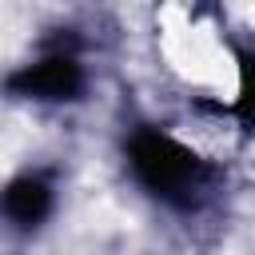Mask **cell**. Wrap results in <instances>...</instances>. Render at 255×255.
<instances>
[{
	"instance_id": "cell-4",
	"label": "cell",
	"mask_w": 255,
	"mask_h": 255,
	"mask_svg": "<svg viewBox=\"0 0 255 255\" xmlns=\"http://www.w3.org/2000/svg\"><path fill=\"white\" fill-rule=\"evenodd\" d=\"M239 112L243 120H255V56L239 52Z\"/></svg>"
},
{
	"instance_id": "cell-3",
	"label": "cell",
	"mask_w": 255,
	"mask_h": 255,
	"mask_svg": "<svg viewBox=\"0 0 255 255\" xmlns=\"http://www.w3.org/2000/svg\"><path fill=\"white\" fill-rule=\"evenodd\" d=\"M52 203H56V191L44 175H16L4 191H0V215L20 227V231H32L40 227L48 215H52Z\"/></svg>"
},
{
	"instance_id": "cell-1",
	"label": "cell",
	"mask_w": 255,
	"mask_h": 255,
	"mask_svg": "<svg viewBox=\"0 0 255 255\" xmlns=\"http://www.w3.org/2000/svg\"><path fill=\"white\" fill-rule=\"evenodd\" d=\"M128 163L155 199H163L167 207H183V211L199 203V195L207 191V179H211L207 163L191 147H183L179 139L151 131V128H143L128 139Z\"/></svg>"
},
{
	"instance_id": "cell-2",
	"label": "cell",
	"mask_w": 255,
	"mask_h": 255,
	"mask_svg": "<svg viewBox=\"0 0 255 255\" xmlns=\"http://www.w3.org/2000/svg\"><path fill=\"white\" fill-rule=\"evenodd\" d=\"M8 92L24 96V100H48V104L76 100L84 92V68L72 52H52V56L20 68L8 80Z\"/></svg>"
}]
</instances>
